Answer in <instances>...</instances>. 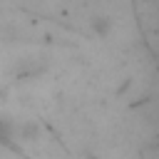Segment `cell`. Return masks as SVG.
<instances>
[]
</instances>
